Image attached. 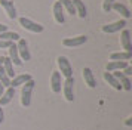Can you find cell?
I'll use <instances>...</instances> for the list:
<instances>
[{
  "label": "cell",
  "instance_id": "cell-29",
  "mask_svg": "<svg viewBox=\"0 0 132 130\" xmlns=\"http://www.w3.org/2000/svg\"><path fill=\"white\" fill-rule=\"evenodd\" d=\"M3 120H5V114H3V108L0 106V124L3 123Z\"/></svg>",
  "mask_w": 132,
  "mask_h": 130
},
{
  "label": "cell",
  "instance_id": "cell-17",
  "mask_svg": "<svg viewBox=\"0 0 132 130\" xmlns=\"http://www.w3.org/2000/svg\"><path fill=\"white\" fill-rule=\"evenodd\" d=\"M13 96H15V89L13 87H6L5 92H3V95L0 96V106L7 105V104L13 99Z\"/></svg>",
  "mask_w": 132,
  "mask_h": 130
},
{
  "label": "cell",
  "instance_id": "cell-7",
  "mask_svg": "<svg viewBox=\"0 0 132 130\" xmlns=\"http://www.w3.org/2000/svg\"><path fill=\"white\" fill-rule=\"evenodd\" d=\"M126 27V19H119L113 24H108V25H104L102 27V33H107V34H113V33H117L120 30H123Z\"/></svg>",
  "mask_w": 132,
  "mask_h": 130
},
{
  "label": "cell",
  "instance_id": "cell-27",
  "mask_svg": "<svg viewBox=\"0 0 132 130\" xmlns=\"http://www.w3.org/2000/svg\"><path fill=\"white\" fill-rule=\"evenodd\" d=\"M13 41H7V40H0V49H7L12 44Z\"/></svg>",
  "mask_w": 132,
  "mask_h": 130
},
{
  "label": "cell",
  "instance_id": "cell-9",
  "mask_svg": "<svg viewBox=\"0 0 132 130\" xmlns=\"http://www.w3.org/2000/svg\"><path fill=\"white\" fill-rule=\"evenodd\" d=\"M111 74L117 78V81L120 83V86H122V89H123V90H128V92H129V90L132 89L131 78H129V77H126L122 71H113Z\"/></svg>",
  "mask_w": 132,
  "mask_h": 130
},
{
  "label": "cell",
  "instance_id": "cell-5",
  "mask_svg": "<svg viewBox=\"0 0 132 130\" xmlns=\"http://www.w3.org/2000/svg\"><path fill=\"white\" fill-rule=\"evenodd\" d=\"M88 41V37L86 35H76V37H67L62 40V46L65 47H77L82 46Z\"/></svg>",
  "mask_w": 132,
  "mask_h": 130
},
{
  "label": "cell",
  "instance_id": "cell-15",
  "mask_svg": "<svg viewBox=\"0 0 132 130\" xmlns=\"http://www.w3.org/2000/svg\"><path fill=\"white\" fill-rule=\"evenodd\" d=\"M33 77L30 74H19V76H15L13 78H11V86L9 87H18V86H22L24 83H27L28 80H31Z\"/></svg>",
  "mask_w": 132,
  "mask_h": 130
},
{
  "label": "cell",
  "instance_id": "cell-6",
  "mask_svg": "<svg viewBox=\"0 0 132 130\" xmlns=\"http://www.w3.org/2000/svg\"><path fill=\"white\" fill-rule=\"evenodd\" d=\"M73 87H74V78H73V77L65 78V81L62 84V92H64V96H65V99L68 100V102H73V100H74Z\"/></svg>",
  "mask_w": 132,
  "mask_h": 130
},
{
  "label": "cell",
  "instance_id": "cell-34",
  "mask_svg": "<svg viewBox=\"0 0 132 130\" xmlns=\"http://www.w3.org/2000/svg\"><path fill=\"white\" fill-rule=\"evenodd\" d=\"M129 2H132V0H129Z\"/></svg>",
  "mask_w": 132,
  "mask_h": 130
},
{
  "label": "cell",
  "instance_id": "cell-4",
  "mask_svg": "<svg viewBox=\"0 0 132 130\" xmlns=\"http://www.w3.org/2000/svg\"><path fill=\"white\" fill-rule=\"evenodd\" d=\"M16 50H18V55H19V58H21L22 62L31 59V53L28 50V44H27V41L24 39H19L18 40V43H16Z\"/></svg>",
  "mask_w": 132,
  "mask_h": 130
},
{
  "label": "cell",
  "instance_id": "cell-3",
  "mask_svg": "<svg viewBox=\"0 0 132 130\" xmlns=\"http://www.w3.org/2000/svg\"><path fill=\"white\" fill-rule=\"evenodd\" d=\"M19 25H21L22 28L31 31V33H37V34L43 31V25L34 22V21H31V19H28V18H25V16L19 18Z\"/></svg>",
  "mask_w": 132,
  "mask_h": 130
},
{
  "label": "cell",
  "instance_id": "cell-21",
  "mask_svg": "<svg viewBox=\"0 0 132 130\" xmlns=\"http://www.w3.org/2000/svg\"><path fill=\"white\" fill-rule=\"evenodd\" d=\"M132 58L131 52H114L110 55V61H129Z\"/></svg>",
  "mask_w": 132,
  "mask_h": 130
},
{
  "label": "cell",
  "instance_id": "cell-12",
  "mask_svg": "<svg viewBox=\"0 0 132 130\" xmlns=\"http://www.w3.org/2000/svg\"><path fill=\"white\" fill-rule=\"evenodd\" d=\"M129 65V62L128 61H110L107 64V67H105V70L108 71V72H113V71H122L123 68H126Z\"/></svg>",
  "mask_w": 132,
  "mask_h": 130
},
{
  "label": "cell",
  "instance_id": "cell-14",
  "mask_svg": "<svg viewBox=\"0 0 132 130\" xmlns=\"http://www.w3.org/2000/svg\"><path fill=\"white\" fill-rule=\"evenodd\" d=\"M51 89L54 93H60L61 92V74L58 71H54L51 76Z\"/></svg>",
  "mask_w": 132,
  "mask_h": 130
},
{
  "label": "cell",
  "instance_id": "cell-8",
  "mask_svg": "<svg viewBox=\"0 0 132 130\" xmlns=\"http://www.w3.org/2000/svg\"><path fill=\"white\" fill-rule=\"evenodd\" d=\"M120 44L125 49V52H131L132 53V41H131V31L123 28L122 34H120Z\"/></svg>",
  "mask_w": 132,
  "mask_h": 130
},
{
  "label": "cell",
  "instance_id": "cell-32",
  "mask_svg": "<svg viewBox=\"0 0 132 130\" xmlns=\"http://www.w3.org/2000/svg\"><path fill=\"white\" fill-rule=\"evenodd\" d=\"M5 86H3V84H2V83H0V96H2V95H3V92H5Z\"/></svg>",
  "mask_w": 132,
  "mask_h": 130
},
{
  "label": "cell",
  "instance_id": "cell-20",
  "mask_svg": "<svg viewBox=\"0 0 132 130\" xmlns=\"http://www.w3.org/2000/svg\"><path fill=\"white\" fill-rule=\"evenodd\" d=\"M104 80H105V81H107L113 89H116V90H122L120 83L117 81V78H116V77H114L111 72H108V71H107V72H104Z\"/></svg>",
  "mask_w": 132,
  "mask_h": 130
},
{
  "label": "cell",
  "instance_id": "cell-28",
  "mask_svg": "<svg viewBox=\"0 0 132 130\" xmlns=\"http://www.w3.org/2000/svg\"><path fill=\"white\" fill-rule=\"evenodd\" d=\"M123 74H125L126 77H129V76H132V67L131 65H128V67H126V68H123Z\"/></svg>",
  "mask_w": 132,
  "mask_h": 130
},
{
  "label": "cell",
  "instance_id": "cell-13",
  "mask_svg": "<svg viewBox=\"0 0 132 130\" xmlns=\"http://www.w3.org/2000/svg\"><path fill=\"white\" fill-rule=\"evenodd\" d=\"M111 11L117 12V13H120L122 16H123V19H128V18H131V11L126 7L123 3H120V2H114L113 6H111Z\"/></svg>",
  "mask_w": 132,
  "mask_h": 130
},
{
  "label": "cell",
  "instance_id": "cell-26",
  "mask_svg": "<svg viewBox=\"0 0 132 130\" xmlns=\"http://www.w3.org/2000/svg\"><path fill=\"white\" fill-rule=\"evenodd\" d=\"M114 2L116 0H104L102 2V11L105 12V13H110L111 12V6H113Z\"/></svg>",
  "mask_w": 132,
  "mask_h": 130
},
{
  "label": "cell",
  "instance_id": "cell-22",
  "mask_svg": "<svg viewBox=\"0 0 132 130\" xmlns=\"http://www.w3.org/2000/svg\"><path fill=\"white\" fill-rule=\"evenodd\" d=\"M21 39V35L18 33H12V31H3L0 33V40H7V41H18Z\"/></svg>",
  "mask_w": 132,
  "mask_h": 130
},
{
  "label": "cell",
  "instance_id": "cell-23",
  "mask_svg": "<svg viewBox=\"0 0 132 130\" xmlns=\"http://www.w3.org/2000/svg\"><path fill=\"white\" fill-rule=\"evenodd\" d=\"M3 68H5V71H6V74L11 78H13L15 77V71H13V64H12V61L7 58V56H5V61H3V65H2Z\"/></svg>",
  "mask_w": 132,
  "mask_h": 130
},
{
  "label": "cell",
  "instance_id": "cell-33",
  "mask_svg": "<svg viewBox=\"0 0 132 130\" xmlns=\"http://www.w3.org/2000/svg\"><path fill=\"white\" fill-rule=\"evenodd\" d=\"M3 61H5V56H0V67L3 65Z\"/></svg>",
  "mask_w": 132,
  "mask_h": 130
},
{
  "label": "cell",
  "instance_id": "cell-25",
  "mask_svg": "<svg viewBox=\"0 0 132 130\" xmlns=\"http://www.w3.org/2000/svg\"><path fill=\"white\" fill-rule=\"evenodd\" d=\"M61 6H62V9H65L70 15H74L76 13V9H74V6H73V2L71 0H60Z\"/></svg>",
  "mask_w": 132,
  "mask_h": 130
},
{
  "label": "cell",
  "instance_id": "cell-31",
  "mask_svg": "<svg viewBox=\"0 0 132 130\" xmlns=\"http://www.w3.org/2000/svg\"><path fill=\"white\" fill-rule=\"evenodd\" d=\"M125 124H126V126H132V117H129V118H126V121H125Z\"/></svg>",
  "mask_w": 132,
  "mask_h": 130
},
{
  "label": "cell",
  "instance_id": "cell-19",
  "mask_svg": "<svg viewBox=\"0 0 132 130\" xmlns=\"http://www.w3.org/2000/svg\"><path fill=\"white\" fill-rule=\"evenodd\" d=\"M71 2H73V6H74V9H76V13H77V15L82 18V19H85V18H86V15H88L85 3L82 2V0H71Z\"/></svg>",
  "mask_w": 132,
  "mask_h": 130
},
{
  "label": "cell",
  "instance_id": "cell-24",
  "mask_svg": "<svg viewBox=\"0 0 132 130\" xmlns=\"http://www.w3.org/2000/svg\"><path fill=\"white\" fill-rule=\"evenodd\" d=\"M0 83L5 86V87H9L11 86V77L6 74V71L3 67H0Z\"/></svg>",
  "mask_w": 132,
  "mask_h": 130
},
{
  "label": "cell",
  "instance_id": "cell-18",
  "mask_svg": "<svg viewBox=\"0 0 132 130\" xmlns=\"http://www.w3.org/2000/svg\"><path fill=\"white\" fill-rule=\"evenodd\" d=\"M7 49H9V56H7V58L12 61V64L13 65H21L22 64V61H21V58H19V55H18V50H16V44L12 43Z\"/></svg>",
  "mask_w": 132,
  "mask_h": 130
},
{
  "label": "cell",
  "instance_id": "cell-11",
  "mask_svg": "<svg viewBox=\"0 0 132 130\" xmlns=\"http://www.w3.org/2000/svg\"><path fill=\"white\" fill-rule=\"evenodd\" d=\"M83 80H85V84H88V87L90 89H95L96 87V80H95V76L90 68H83Z\"/></svg>",
  "mask_w": 132,
  "mask_h": 130
},
{
  "label": "cell",
  "instance_id": "cell-10",
  "mask_svg": "<svg viewBox=\"0 0 132 130\" xmlns=\"http://www.w3.org/2000/svg\"><path fill=\"white\" fill-rule=\"evenodd\" d=\"M0 6L5 9L9 19H15L16 18V9L13 6V2H11V0H0Z\"/></svg>",
  "mask_w": 132,
  "mask_h": 130
},
{
  "label": "cell",
  "instance_id": "cell-2",
  "mask_svg": "<svg viewBox=\"0 0 132 130\" xmlns=\"http://www.w3.org/2000/svg\"><path fill=\"white\" fill-rule=\"evenodd\" d=\"M56 64H58V68L61 71L60 74H62L65 78L73 77V67H71V64H70V61H68L67 56H58Z\"/></svg>",
  "mask_w": 132,
  "mask_h": 130
},
{
  "label": "cell",
  "instance_id": "cell-16",
  "mask_svg": "<svg viewBox=\"0 0 132 130\" xmlns=\"http://www.w3.org/2000/svg\"><path fill=\"white\" fill-rule=\"evenodd\" d=\"M52 11H54L55 21L58 24H64V21H65V18H64V9H62V6H61L60 0L54 3V9H52Z\"/></svg>",
  "mask_w": 132,
  "mask_h": 130
},
{
  "label": "cell",
  "instance_id": "cell-1",
  "mask_svg": "<svg viewBox=\"0 0 132 130\" xmlns=\"http://www.w3.org/2000/svg\"><path fill=\"white\" fill-rule=\"evenodd\" d=\"M36 86V81L31 78L27 83L22 84V89H21V105L24 108H28L31 104V93H33V89Z\"/></svg>",
  "mask_w": 132,
  "mask_h": 130
},
{
  "label": "cell",
  "instance_id": "cell-30",
  "mask_svg": "<svg viewBox=\"0 0 132 130\" xmlns=\"http://www.w3.org/2000/svg\"><path fill=\"white\" fill-rule=\"evenodd\" d=\"M3 31H7V25H5V24H0V33H3Z\"/></svg>",
  "mask_w": 132,
  "mask_h": 130
}]
</instances>
